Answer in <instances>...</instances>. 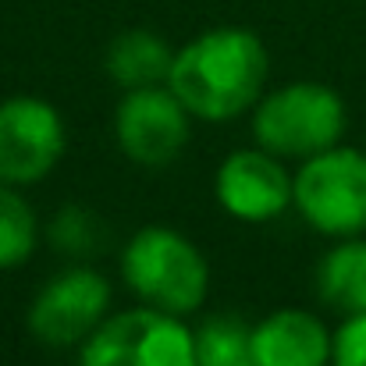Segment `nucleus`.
<instances>
[{"label": "nucleus", "mask_w": 366, "mask_h": 366, "mask_svg": "<svg viewBox=\"0 0 366 366\" xmlns=\"http://www.w3.org/2000/svg\"><path fill=\"white\" fill-rule=\"evenodd\" d=\"M331 366H366V313L342 317L331 331Z\"/></svg>", "instance_id": "16"}, {"label": "nucleus", "mask_w": 366, "mask_h": 366, "mask_svg": "<svg viewBox=\"0 0 366 366\" xmlns=\"http://www.w3.org/2000/svg\"><path fill=\"white\" fill-rule=\"evenodd\" d=\"M111 299L114 288L97 267L71 263L32 295L25 324L36 342L50 349H71L111 317Z\"/></svg>", "instance_id": "6"}, {"label": "nucleus", "mask_w": 366, "mask_h": 366, "mask_svg": "<svg viewBox=\"0 0 366 366\" xmlns=\"http://www.w3.org/2000/svg\"><path fill=\"white\" fill-rule=\"evenodd\" d=\"M292 171L281 157L267 153L263 146H245L228 153L214 174L217 207L242 221V224H267L292 210Z\"/></svg>", "instance_id": "9"}, {"label": "nucleus", "mask_w": 366, "mask_h": 366, "mask_svg": "<svg viewBox=\"0 0 366 366\" xmlns=\"http://www.w3.org/2000/svg\"><path fill=\"white\" fill-rule=\"evenodd\" d=\"M349 111L338 89L324 82H285L252 107V142L281 160H306L342 142Z\"/></svg>", "instance_id": "3"}, {"label": "nucleus", "mask_w": 366, "mask_h": 366, "mask_svg": "<svg viewBox=\"0 0 366 366\" xmlns=\"http://www.w3.org/2000/svg\"><path fill=\"white\" fill-rule=\"evenodd\" d=\"M79 366H196V335L185 317L139 302L79 345Z\"/></svg>", "instance_id": "5"}, {"label": "nucleus", "mask_w": 366, "mask_h": 366, "mask_svg": "<svg viewBox=\"0 0 366 366\" xmlns=\"http://www.w3.org/2000/svg\"><path fill=\"white\" fill-rule=\"evenodd\" d=\"M122 281L142 306L189 317L210 295V263L178 228L146 224L122 249Z\"/></svg>", "instance_id": "2"}, {"label": "nucleus", "mask_w": 366, "mask_h": 366, "mask_svg": "<svg viewBox=\"0 0 366 366\" xmlns=\"http://www.w3.org/2000/svg\"><path fill=\"white\" fill-rule=\"evenodd\" d=\"M196 335V366H252V324L235 313H214Z\"/></svg>", "instance_id": "13"}, {"label": "nucleus", "mask_w": 366, "mask_h": 366, "mask_svg": "<svg viewBox=\"0 0 366 366\" xmlns=\"http://www.w3.org/2000/svg\"><path fill=\"white\" fill-rule=\"evenodd\" d=\"M68 128L46 97L18 93L0 100V182L36 185L64 157Z\"/></svg>", "instance_id": "7"}, {"label": "nucleus", "mask_w": 366, "mask_h": 366, "mask_svg": "<svg viewBox=\"0 0 366 366\" xmlns=\"http://www.w3.org/2000/svg\"><path fill=\"white\" fill-rule=\"evenodd\" d=\"M270 57L242 25H217L174 50L167 86L196 122H232L267 93Z\"/></svg>", "instance_id": "1"}, {"label": "nucleus", "mask_w": 366, "mask_h": 366, "mask_svg": "<svg viewBox=\"0 0 366 366\" xmlns=\"http://www.w3.org/2000/svg\"><path fill=\"white\" fill-rule=\"evenodd\" d=\"M189 107L171 93V86L124 89L114 111V142L139 167H167L182 157L192 135Z\"/></svg>", "instance_id": "8"}, {"label": "nucleus", "mask_w": 366, "mask_h": 366, "mask_svg": "<svg viewBox=\"0 0 366 366\" xmlns=\"http://www.w3.org/2000/svg\"><path fill=\"white\" fill-rule=\"evenodd\" d=\"M46 242L54 245L61 256H71V259H86L93 256L100 242H104V228H100V217L89 210V207H79V203H68L61 207L50 224H46Z\"/></svg>", "instance_id": "15"}, {"label": "nucleus", "mask_w": 366, "mask_h": 366, "mask_svg": "<svg viewBox=\"0 0 366 366\" xmlns=\"http://www.w3.org/2000/svg\"><path fill=\"white\" fill-rule=\"evenodd\" d=\"M39 245L36 207L21 196L18 185L0 182V270H14L32 259Z\"/></svg>", "instance_id": "14"}, {"label": "nucleus", "mask_w": 366, "mask_h": 366, "mask_svg": "<svg viewBox=\"0 0 366 366\" xmlns=\"http://www.w3.org/2000/svg\"><path fill=\"white\" fill-rule=\"evenodd\" d=\"M313 285L327 310L342 317L366 313V235L335 239L317 263Z\"/></svg>", "instance_id": "12"}, {"label": "nucleus", "mask_w": 366, "mask_h": 366, "mask_svg": "<svg viewBox=\"0 0 366 366\" xmlns=\"http://www.w3.org/2000/svg\"><path fill=\"white\" fill-rule=\"evenodd\" d=\"M252 366H331V327L302 306L252 324Z\"/></svg>", "instance_id": "10"}, {"label": "nucleus", "mask_w": 366, "mask_h": 366, "mask_svg": "<svg viewBox=\"0 0 366 366\" xmlns=\"http://www.w3.org/2000/svg\"><path fill=\"white\" fill-rule=\"evenodd\" d=\"M292 210L327 239L366 232V149L331 146L292 171Z\"/></svg>", "instance_id": "4"}, {"label": "nucleus", "mask_w": 366, "mask_h": 366, "mask_svg": "<svg viewBox=\"0 0 366 366\" xmlns=\"http://www.w3.org/2000/svg\"><path fill=\"white\" fill-rule=\"evenodd\" d=\"M171 61H174V46L153 29H124L111 39L104 54V68L111 82L122 89L164 86Z\"/></svg>", "instance_id": "11"}]
</instances>
